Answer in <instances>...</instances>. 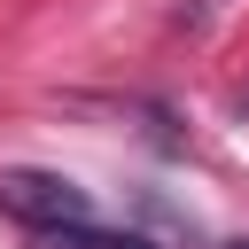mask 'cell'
I'll use <instances>...</instances> for the list:
<instances>
[{
    "instance_id": "1",
    "label": "cell",
    "mask_w": 249,
    "mask_h": 249,
    "mask_svg": "<svg viewBox=\"0 0 249 249\" xmlns=\"http://www.w3.org/2000/svg\"><path fill=\"white\" fill-rule=\"evenodd\" d=\"M0 210L23 218L31 233H47V226H86L93 195L78 179H62V171H0Z\"/></svg>"
},
{
    "instance_id": "2",
    "label": "cell",
    "mask_w": 249,
    "mask_h": 249,
    "mask_svg": "<svg viewBox=\"0 0 249 249\" xmlns=\"http://www.w3.org/2000/svg\"><path fill=\"white\" fill-rule=\"evenodd\" d=\"M39 249H156V241H140V233H101V226L86 218V226H47Z\"/></svg>"
},
{
    "instance_id": "3",
    "label": "cell",
    "mask_w": 249,
    "mask_h": 249,
    "mask_svg": "<svg viewBox=\"0 0 249 249\" xmlns=\"http://www.w3.org/2000/svg\"><path fill=\"white\" fill-rule=\"evenodd\" d=\"M233 249H249V241H233Z\"/></svg>"
}]
</instances>
